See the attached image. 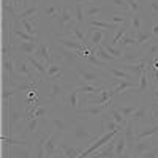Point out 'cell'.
<instances>
[{"label":"cell","mask_w":158,"mask_h":158,"mask_svg":"<svg viewBox=\"0 0 158 158\" xmlns=\"http://www.w3.org/2000/svg\"><path fill=\"white\" fill-rule=\"evenodd\" d=\"M13 35H15L18 40H21V41H30V43H38L40 41L38 36H33V35L27 33L25 30H21V29H13Z\"/></svg>","instance_id":"35"},{"label":"cell","mask_w":158,"mask_h":158,"mask_svg":"<svg viewBox=\"0 0 158 158\" xmlns=\"http://www.w3.org/2000/svg\"><path fill=\"white\" fill-rule=\"evenodd\" d=\"M150 89H152V100L158 103V87H155V84H150Z\"/></svg>","instance_id":"53"},{"label":"cell","mask_w":158,"mask_h":158,"mask_svg":"<svg viewBox=\"0 0 158 158\" xmlns=\"http://www.w3.org/2000/svg\"><path fill=\"white\" fill-rule=\"evenodd\" d=\"M57 52H59V59H62L65 63H73L77 59H81V57L77 56V51H71V49H67V48H63V46H60L57 49Z\"/></svg>","instance_id":"23"},{"label":"cell","mask_w":158,"mask_h":158,"mask_svg":"<svg viewBox=\"0 0 158 158\" xmlns=\"http://www.w3.org/2000/svg\"><path fill=\"white\" fill-rule=\"evenodd\" d=\"M123 135H125V139H127V144H128V147H133V144L136 142V135H135V123L128 118V123L125 127V131H123Z\"/></svg>","instance_id":"29"},{"label":"cell","mask_w":158,"mask_h":158,"mask_svg":"<svg viewBox=\"0 0 158 158\" xmlns=\"http://www.w3.org/2000/svg\"><path fill=\"white\" fill-rule=\"evenodd\" d=\"M101 44L104 46V49H106V51L109 52V54H111L114 59H117V62L120 60V57L123 56V49H120L118 46H112L111 43H108V40H106V38L103 40V43H101Z\"/></svg>","instance_id":"32"},{"label":"cell","mask_w":158,"mask_h":158,"mask_svg":"<svg viewBox=\"0 0 158 158\" xmlns=\"http://www.w3.org/2000/svg\"><path fill=\"white\" fill-rule=\"evenodd\" d=\"M2 144H8V146H21V147H29V141L27 139H21V138H15V136H5L2 135L0 138Z\"/></svg>","instance_id":"28"},{"label":"cell","mask_w":158,"mask_h":158,"mask_svg":"<svg viewBox=\"0 0 158 158\" xmlns=\"http://www.w3.org/2000/svg\"><path fill=\"white\" fill-rule=\"evenodd\" d=\"M94 54H95L100 60H103V62H117V59H114V57L109 54V52L104 49L103 44H100V46L95 48V52H94Z\"/></svg>","instance_id":"37"},{"label":"cell","mask_w":158,"mask_h":158,"mask_svg":"<svg viewBox=\"0 0 158 158\" xmlns=\"http://www.w3.org/2000/svg\"><path fill=\"white\" fill-rule=\"evenodd\" d=\"M35 57L40 59L41 62H44L46 65H51V63H54V57L51 56V51L49 48L43 43V41H38V48H36V52H35Z\"/></svg>","instance_id":"19"},{"label":"cell","mask_w":158,"mask_h":158,"mask_svg":"<svg viewBox=\"0 0 158 158\" xmlns=\"http://www.w3.org/2000/svg\"><path fill=\"white\" fill-rule=\"evenodd\" d=\"M109 112H111V115H112V118L115 120V123H118L120 127H127V123H128V118H125L120 112H118V109L114 106H111V109H109Z\"/></svg>","instance_id":"40"},{"label":"cell","mask_w":158,"mask_h":158,"mask_svg":"<svg viewBox=\"0 0 158 158\" xmlns=\"http://www.w3.org/2000/svg\"><path fill=\"white\" fill-rule=\"evenodd\" d=\"M109 81L115 84V87L112 89L114 97H115V95H120V94H125L127 90H130V89H136V87L139 85V84L135 82V81H120V79H115V77H109Z\"/></svg>","instance_id":"13"},{"label":"cell","mask_w":158,"mask_h":158,"mask_svg":"<svg viewBox=\"0 0 158 158\" xmlns=\"http://www.w3.org/2000/svg\"><path fill=\"white\" fill-rule=\"evenodd\" d=\"M109 22L120 25V24H127V22H130V18H128L127 15H120V13H117V15H111Z\"/></svg>","instance_id":"45"},{"label":"cell","mask_w":158,"mask_h":158,"mask_svg":"<svg viewBox=\"0 0 158 158\" xmlns=\"http://www.w3.org/2000/svg\"><path fill=\"white\" fill-rule=\"evenodd\" d=\"M111 98H114L112 89H106V87H104L98 98H95V100H87L84 104H87V106H98V104H104L106 101H109Z\"/></svg>","instance_id":"22"},{"label":"cell","mask_w":158,"mask_h":158,"mask_svg":"<svg viewBox=\"0 0 158 158\" xmlns=\"http://www.w3.org/2000/svg\"><path fill=\"white\" fill-rule=\"evenodd\" d=\"M38 43H30V41H15V51L22 52L24 56H33L36 52Z\"/></svg>","instance_id":"21"},{"label":"cell","mask_w":158,"mask_h":158,"mask_svg":"<svg viewBox=\"0 0 158 158\" xmlns=\"http://www.w3.org/2000/svg\"><path fill=\"white\" fill-rule=\"evenodd\" d=\"M21 25L25 29V32L36 36V21H30V19H19Z\"/></svg>","instance_id":"41"},{"label":"cell","mask_w":158,"mask_h":158,"mask_svg":"<svg viewBox=\"0 0 158 158\" xmlns=\"http://www.w3.org/2000/svg\"><path fill=\"white\" fill-rule=\"evenodd\" d=\"M150 33H152V35H153V36H155V38L158 40V22H156V21H153V22H152V27H150Z\"/></svg>","instance_id":"52"},{"label":"cell","mask_w":158,"mask_h":158,"mask_svg":"<svg viewBox=\"0 0 158 158\" xmlns=\"http://www.w3.org/2000/svg\"><path fill=\"white\" fill-rule=\"evenodd\" d=\"M150 122L152 125H158V103L156 101L150 103Z\"/></svg>","instance_id":"46"},{"label":"cell","mask_w":158,"mask_h":158,"mask_svg":"<svg viewBox=\"0 0 158 158\" xmlns=\"http://www.w3.org/2000/svg\"><path fill=\"white\" fill-rule=\"evenodd\" d=\"M104 85H95V84H82L77 85V90L82 92L84 95H92V94H98V92H103Z\"/></svg>","instance_id":"36"},{"label":"cell","mask_w":158,"mask_h":158,"mask_svg":"<svg viewBox=\"0 0 158 158\" xmlns=\"http://www.w3.org/2000/svg\"><path fill=\"white\" fill-rule=\"evenodd\" d=\"M87 63H90V65H94V67H97L98 70H104L106 68V62H103V60H100L95 54H90L89 57H85L84 59Z\"/></svg>","instance_id":"44"},{"label":"cell","mask_w":158,"mask_h":158,"mask_svg":"<svg viewBox=\"0 0 158 158\" xmlns=\"http://www.w3.org/2000/svg\"><path fill=\"white\" fill-rule=\"evenodd\" d=\"M104 40V30L100 29H89V40H87V46L92 49V52H95V48L100 46Z\"/></svg>","instance_id":"12"},{"label":"cell","mask_w":158,"mask_h":158,"mask_svg":"<svg viewBox=\"0 0 158 158\" xmlns=\"http://www.w3.org/2000/svg\"><path fill=\"white\" fill-rule=\"evenodd\" d=\"M125 2H127L128 10L133 13V15H135V13H139V11H141V5H139L138 0H125Z\"/></svg>","instance_id":"47"},{"label":"cell","mask_w":158,"mask_h":158,"mask_svg":"<svg viewBox=\"0 0 158 158\" xmlns=\"http://www.w3.org/2000/svg\"><path fill=\"white\" fill-rule=\"evenodd\" d=\"M52 158H65V156H63V155H62V156H59V155H57V156H52Z\"/></svg>","instance_id":"56"},{"label":"cell","mask_w":158,"mask_h":158,"mask_svg":"<svg viewBox=\"0 0 158 158\" xmlns=\"http://www.w3.org/2000/svg\"><path fill=\"white\" fill-rule=\"evenodd\" d=\"M152 147H155L153 139L146 138V139H142V141H136V142L133 144V147H131V153H135V156L139 158L142 153H146V152L150 150Z\"/></svg>","instance_id":"11"},{"label":"cell","mask_w":158,"mask_h":158,"mask_svg":"<svg viewBox=\"0 0 158 158\" xmlns=\"http://www.w3.org/2000/svg\"><path fill=\"white\" fill-rule=\"evenodd\" d=\"M71 89V85H67L63 82H51V94H49V101H54L57 98L65 100L67 92Z\"/></svg>","instance_id":"10"},{"label":"cell","mask_w":158,"mask_h":158,"mask_svg":"<svg viewBox=\"0 0 158 158\" xmlns=\"http://www.w3.org/2000/svg\"><path fill=\"white\" fill-rule=\"evenodd\" d=\"M103 13H104V8L101 5H87L84 16H85V21H89V19H97Z\"/></svg>","instance_id":"27"},{"label":"cell","mask_w":158,"mask_h":158,"mask_svg":"<svg viewBox=\"0 0 158 158\" xmlns=\"http://www.w3.org/2000/svg\"><path fill=\"white\" fill-rule=\"evenodd\" d=\"M149 109H150V101L146 97V98H144V101H142V104H141V106H138V109L133 112V115L130 117V120L135 123V127L139 125V123H146L149 120V115H147Z\"/></svg>","instance_id":"4"},{"label":"cell","mask_w":158,"mask_h":158,"mask_svg":"<svg viewBox=\"0 0 158 158\" xmlns=\"http://www.w3.org/2000/svg\"><path fill=\"white\" fill-rule=\"evenodd\" d=\"M40 16V6L35 3V5H30L29 8H25L24 11L18 13V19H30V21H36Z\"/></svg>","instance_id":"24"},{"label":"cell","mask_w":158,"mask_h":158,"mask_svg":"<svg viewBox=\"0 0 158 158\" xmlns=\"http://www.w3.org/2000/svg\"><path fill=\"white\" fill-rule=\"evenodd\" d=\"M40 120H41V118H32V120L25 122V130H24V133H22V138L24 139H25V136H27V135L36 133L38 127H40Z\"/></svg>","instance_id":"38"},{"label":"cell","mask_w":158,"mask_h":158,"mask_svg":"<svg viewBox=\"0 0 158 158\" xmlns=\"http://www.w3.org/2000/svg\"><path fill=\"white\" fill-rule=\"evenodd\" d=\"M158 133V125H150V127H146V128H142L139 130L138 133H136V141H142V139H146V138H150L153 135Z\"/></svg>","instance_id":"31"},{"label":"cell","mask_w":158,"mask_h":158,"mask_svg":"<svg viewBox=\"0 0 158 158\" xmlns=\"http://www.w3.org/2000/svg\"><path fill=\"white\" fill-rule=\"evenodd\" d=\"M89 158H115V139L109 141L103 147L95 150Z\"/></svg>","instance_id":"9"},{"label":"cell","mask_w":158,"mask_h":158,"mask_svg":"<svg viewBox=\"0 0 158 158\" xmlns=\"http://www.w3.org/2000/svg\"><path fill=\"white\" fill-rule=\"evenodd\" d=\"M142 25H144V18L139 15V13H135V15L130 16V30L133 33H138L142 30Z\"/></svg>","instance_id":"26"},{"label":"cell","mask_w":158,"mask_h":158,"mask_svg":"<svg viewBox=\"0 0 158 158\" xmlns=\"http://www.w3.org/2000/svg\"><path fill=\"white\" fill-rule=\"evenodd\" d=\"M11 3H13V6H15V10L16 11H24L25 8H29L27 6V0H11Z\"/></svg>","instance_id":"48"},{"label":"cell","mask_w":158,"mask_h":158,"mask_svg":"<svg viewBox=\"0 0 158 158\" xmlns=\"http://www.w3.org/2000/svg\"><path fill=\"white\" fill-rule=\"evenodd\" d=\"M111 6L120 8V10H123V11H127V10H128V6H127V2H125V0H111Z\"/></svg>","instance_id":"50"},{"label":"cell","mask_w":158,"mask_h":158,"mask_svg":"<svg viewBox=\"0 0 158 158\" xmlns=\"http://www.w3.org/2000/svg\"><path fill=\"white\" fill-rule=\"evenodd\" d=\"M16 155H18L19 158H30V149H29V147H25L24 150H22V149H18V150H16Z\"/></svg>","instance_id":"51"},{"label":"cell","mask_w":158,"mask_h":158,"mask_svg":"<svg viewBox=\"0 0 158 158\" xmlns=\"http://www.w3.org/2000/svg\"><path fill=\"white\" fill-rule=\"evenodd\" d=\"M74 19L79 24L85 22V16H84V6H82V0H76L74 2Z\"/></svg>","instance_id":"39"},{"label":"cell","mask_w":158,"mask_h":158,"mask_svg":"<svg viewBox=\"0 0 158 158\" xmlns=\"http://www.w3.org/2000/svg\"><path fill=\"white\" fill-rule=\"evenodd\" d=\"M63 103L71 109V111H79V90L77 87H71L68 92H67V97H65Z\"/></svg>","instance_id":"17"},{"label":"cell","mask_w":158,"mask_h":158,"mask_svg":"<svg viewBox=\"0 0 158 158\" xmlns=\"http://www.w3.org/2000/svg\"><path fill=\"white\" fill-rule=\"evenodd\" d=\"M54 43L57 46H63V48H67V49H71V51H81L84 48H89V46H84L77 41L76 38H65L63 35H57L54 38Z\"/></svg>","instance_id":"8"},{"label":"cell","mask_w":158,"mask_h":158,"mask_svg":"<svg viewBox=\"0 0 158 158\" xmlns=\"http://www.w3.org/2000/svg\"><path fill=\"white\" fill-rule=\"evenodd\" d=\"M71 138L74 141V144H77V146H90L92 142H95L100 135H94L90 133V131L87 130V127L81 122H74L71 125Z\"/></svg>","instance_id":"1"},{"label":"cell","mask_w":158,"mask_h":158,"mask_svg":"<svg viewBox=\"0 0 158 158\" xmlns=\"http://www.w3.org/2000/svg\"><path fill=\"white\" fill-rule=\"evenodd\" d=\"M135 35V40H136V48H141V46H144L146 43H149V41H152V40L155 38L150 32L147 33V32H144V30H141V32H138V33H133Z\"/></svg>","instance_id":"34"},{"label":"cell","mask_w":158,"mask_h":158,"mask_svg":"<svg viewBox=\"0 0 158 158\" xmlns=\"http://www.w3.org/2000/svg\"><path fill=\"white\" fill-rule=\"evenodd\" d=\"M139 158H158V146L152 147L150 150H147L146 153H142Z\"/></svg>","instance_id":"49"},{"label":"cell","mask_w":158,"mask_h":158,"mask_svg":"<svg viewBox=\"0 0 158 158\" xmlns=\"http://www.w3.org/2000/svg\"><path fill=\"white\" fill-rule=\"evenodd\" d=\"M117 46L120 48V49H130V48H136V40H135V35L131 30H128L122 38H120V41L117 43Z\"/></svg>","instance_id":"25"},{"label":"cell","mask_w":158,"mask_h":158,"mask_svg":"<svg viewBox=\"0 0 158 158\" xmlns=\"http://www.w3.org/2000/svg\"><path fill=\"white\" fill-rule=\"evenodd\" d=\"M59 149L62 150V153H63L65 158H77L79 155L85 150V146H77V144H74V146H68V144L60 142L59 144Z\"/></svg>","instance_id":"15"},{"label":"cell","mask_w":158,"mask_h":158,"mask_svg":"<svg viewBox=\"0 0 158 158\" xmlns=\"http://www.w3.org/2000/svg\"><path fill=\"white\" fill-rule=\"evenodd\" d=\"M76 24V19L74 16L70 13L68 6L62 5V10H60V15L57 18V27L60 30L62 35H67V32L70 30V27H73V25Z\"/></svg>","instance_id":"3"},{"label":"cell","mask_w":158,"mask_h":158,"mask_svg":"<svg viewBox=\"0 0 158 158\" xmlns=\"http://www.w3.org/2000/svg\"><path fill=\"white\" fill-rule=\"evenodd\" d=\"M15 71H16V77L19 76L21 79H24V81H29L32 82V79H33V74L29 68V65H27V60H21V62H16L15 63Z\"/></svg>","instance_id":"18"},{"label":"cell","mask_w":158,"mask_h":158,"mask_svg":"<svg viewBox=\"0 0 158 158\" xmlns=\"http://www.w3.org/2000/svg\"><path fill=\"white\" fill-rule=\"evenodd\" d=\"M76 73H77V85H82V84H95V85H103L101 84V79L103 76L95 73V71H89L85 68H82L81 65H76Z\"/></svg>","instance_id":"2"},{"label":"cell","mask_w":158,"mask_h":158,"mask_svg":"<svg viewBox=\"0 0 158 158\" xmlns=\"http://www.w3.org/2000/svg\"><path fill=\"white\" fill-rule=\"evenodd\" d=\"M87 24H89V27H92V29H100V30H104V32H114V30H118V27L120 25H117V24H112V22H109V21H104V19H89V21H85Z\"/></svg>","instance_id":"14"},{"label":"cell","mask_w":158,"mask_h":158,"mask_svg":"<svg viewBox=\"0 0 158 158\" xmlns=\"http://www.w3.org/2000/svg\"><path fill=\"white\" fill-rule=\"evenodd\" d=\"M118 109V112H120L125 118H130L131 115H133V112L138 109L136 104H122V106H115Z\"/></svg>","instance_id":"42"},{"label":"cell","mask_w":158,"mask_h":158,"mask_svg":"<svg viewBox=\"0 0 158 158\" xmlns=\"http://www.w3.org/2000/svg\"><path fill=\"white\" fill-rule=\"evenodd\" d=\"M25 60H27L32 67H33V70L38 73L40 79L46 77V74H48V65H44V62H41L40 59H36L35 56H25Z\"/></svg>","instance_id":"20"},{"label":"cell","mask_w":158,"mask_h":158,"mask_svg":"<svg viewBox=\"0 0 158 158\" xmlns=\"http://www.w3.org/2000/svg\"><path fill=\"white\" fill-rule=\"evenodd\" d=\"M59 73H63V67H62L60 60H59V62H54V63H51V65H48V74H46L48 79L52 77V76H56V74H59Z\"/></svg>","instance_id":"43"},{"label":"cell","mask_w":158,"mask_h":158,"mask_svg":"<svg viewBox=\"0 0 158 158\" xmlns=\"http://www.w3.org/2000/svg\"><path fill=\"white\" fill-rule=\"evenodd\" d=\"M49 123L52 125V133L56 135L57 139H60V136H63V133L68 130V123L67 120H63L62 117H51Z\"/></svg>","instance_id":"16"},{"label":"cell","mask_w":158,"mask_h":158,"mask_svg":"<svg viewBox=\"0 0 158 158\" xmlns=\"http://www.w3.org/2000/svg\"><path fill=\"white\" fill-rule=\"evenodd\" d=\"M112 98L109 101H106L104 104H98V106H85L84 109H79L77 114H82V115H90V117H101L104 112H106L111 106H112Z\"/></svg>","instance_id":"6"},{"label":"cell","mask_w":158,"mask_h":158,"mask_svg":"<svg viewBox=\"0 0 158 158\" xmlns=\"http://www.w3.org/2000/svg\"><path fill=\"white\" fill-rule=\"evenodd\" d=\"M67 35H70L71 38H76V40H77V41H79V43H81V44H84V46H87V40H89V38H87V36H85V35L82 33V30H81V29H79V27H77V25H76V24L73 25V27H70V30L67 32Z\"/></svg>","instance_id":"30"},{"label":"cell","mask_w":158,"mask_h":158,"mask_svg":"<svg viewBox=\"0 0 158 158\" xmlns=\"http://www.w3.org/2000/svg\"><path fill=\"white\" fill-rule=\"evenodd\" d=\"M85 2H87V5H98L101 0H85Z\"/></svg>","instance_id":"54"},{"label":"cell","mask_w":158,"mask_h":158,"mask_svg":"<svg viewBox=\"0 0 158 158\" xmlns=\"http://www.w3.org/2000/svg\"><path fill=\"white\" fill-rule=\"evenodd\" d=\"M57 3L59 2H56V0H49L48 5L43 6V10H40V16L44 18V19H49V21L57 19L59 15H60V10H62V6H59Z\"/></svg>","instance_id":"7"},{"label":"cell","mask_w":158,"mask_h":158,"mask_svg":"<svg viewBox=\"0 0 158 158\" xmlns=\"http://www.w3.org/2000/svg\"><path fill=\"white\" fill-rule=\"evenodd\" d=\"M153 142H155V146H158V133L155 135V138H153Z\"/></svg>","instance_id":"55"},{"label":"cell","mask_w":158,"mask_h":158,"mask_svg":"<svg viewBox=\"0 0 158 158\" xmlns=\"http://www.w3.org/2000/svg\"><path fill=\"white\" fill-rule=\"evenodd\" d=\"M142 60H146L144 52L141 51V48H130L123 51V56L120 57V63H139Z\"/></svg>","instance_id":"5"},{"label":"cell","mask_w":158,"mask_h":158,"mask_svg":"<svg viewBox=\"0 0 158 158\" xmlns=\"http://www.w3.org/2000/svg\"><path fill=\"white\" fill-rule=\"evenodd\" d=\"M149 87H150V81H149V71H147V68H146V70L142 71L141 77H139V85L135 89V92L138 90L139 94H146Z\"/></svg>","instance_id":"33"}]
</instances>
